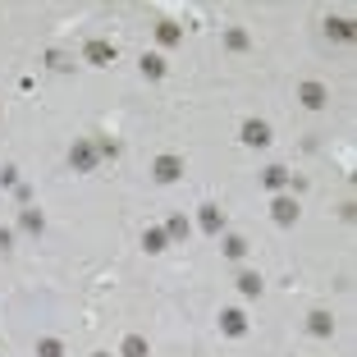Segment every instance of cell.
I'll list each match as a JSON object with an SVG mask.
<instances>
[{
	"instance_id": "obj_1",
	"label": "cell",
	"mask_w": 357,
	"mask_h": 357,
	"mask_svg": "<svg viewBox=\"0 0 357 357\" xmlns=\"http://www.w3.org/2000/svg\"><path fill=\"white\" fill-rule=\"evenodd\" d=\"M96 161H101L96 142H88V138H74V147H69V165H74L78 174H92V170H96Z\"/></svg>"
},
{
	"instance_id": "obj_2",
	"label": "cell",
	"mask_w": 357,
	"mask_h": 357,
	"mask_svg": "<svg viewBox=\"0 0 357 357\" xmlns=\"http://www.w3.org/2000/svg\"><path fill=\"white\" fill-rule=\"evenodd\" d=\"M115 41H105V37H92L88 46H83V60L88 64H96V69H105V64H115Z\"/></svg>"
},
{
	"instance_id": "obj_3",
	"label": "cell",
	"mask_w": 357,
	"mask_h": 357,
	"mask_svg": "<svg viewBox=\"0 0 357 357\" xmlns=\"http://www.w3.org/2000/svg\"><path fill=\"white\" fill-rule=\"evenodd\" d=\"M298 101H303L307 110H325V105H330V92H325V83L307 78V83H298Z\"/></svg>"
},
{
	"instance_id": "obj_4",
	"label": "cell",
	"mask_w": 357,
	"mask_h": 357,
	"mask_svg": "<svg viewBox=\"0 0 357 357\" xmlns=\"http://www.w3.org/2000/svg\"><path fill=\"white\" fill-rule=\"evenodd\" d=\"M238 138L247 142V147H270V124H266V119H243Z\"/></svg>"
},
{
	"instance_id": "obj_5",
	"label": "cell",
	"mask_w": 357,
	"mask_h": 357,
	"mask_svg": "<svg viewBox=\"0 0 357 357\" xmlns=\"http://www.w3.org/2000/svg\"><path fill=\"white\" fill-rule=\"evenodd\" d=\"M152 174H156V183H178V178H183V161H178V156H156Z\"/></svg>"
},
{
	"instance_id": "obj_6",
	"label": "cell",
	"mask_w": 357,
	"mask_h": 357,
	"mask_svg": "<svg viewBox=\"0 0 357 357\" xmlns=\"http://www.w3.org/2000/svg\"><path fill=\"white\" fill-rule=\"evenodd\" d=\"M197 225H202V234H211V238H216V234L225 229V211H220L216 202H206V206H197Z\"/></svg>"
},
{
	"instance_id": "obj_7",
	"label": "cell",
	"mask_w": 357,
	"mask_h": 357,
	"mask_svg": "<svg viewBox=\"0 0 357 357\" xmlns=\"http://www.w3.org/2000/svg\"><path fill=\"white\" fill-rule=\"evenodd\" d=\"M270 216H275V225H294V220H298V202L289 197V192H275V202H270Z\"/></svg>"
},
{
	"instance_id": "obj_8",
	"label": "cell",
	"mask_w": 357,
	"mask_h": 357,
	"mask_svg": "<svg viewBox=\"0 0 357 357\" xmlns=\"http://www.w3.org/2000/svg\"><path fill=\"white\" fill-rule=\"evenodd\" d=\"M220 330L229 334V339H243V334H247V316H243L238 307H225V312H220Z\"/></svg>"
},
{
	"instance_id": "obj_9",
	"label": "cell",
	"mask_w": 357,
	"mask_h": 357,
	"mask_svg": "<svg viewBox=\"0 0 357 357\" xmlns=\"http://www.w3.org/2000/svg\"><path fill=\"white\" fill-rule=\"evenodd\" d=\"M307 334H312V339H330V334H334V316H330V312H312V316H307Z\"/></svg>"
},
{
	"instance_id": "obj_10",
	"label": "cell",
	"mask_w": 357,
	"mask_h": 357,
	"mask_svg": "<svg viewBox=\"0 0 357 357\" xmlns=\"http://www.w3.org/2000/svg\"><path fill=\"white\" fill-rule=\"evenodd\" d=\"M138 69H142V78H152V83H161V78H165L170 74V60H165V55H142V64H138Z\"/></svg>"
},
{
	"instance_id": "obj_11",
	"label": "cell",
	"mask_w": 357,
	"mask_h": 357,
	"mask_svg": "<svg viewBox=\"0 0 357 357\" xmlns=\"http://www.w3.org/2000/svg\"><path fill=\"white\" fill-rule=\"evenodd\" d=\"M325 37H330V41H353L357 37V32H353V19H339V14L325 19Z\"/></svg>"
},
{
	"instance_id": "obj_12",
	"label": "cell",
	"mask_w": 357,
	"mask_h": 357,
	"mask_svg": "<svg viewBox=\"0 0 357 357\" xmlns=\"http://www.w3.org/2000/svg\"><path fill=\"white\" fill-rule=\"evenodd\" d=\"M156 41H161V46H178V41H183V28H178L174 19H161V23H156Z\"/></svg>"
},
{
	"instance_id": "obj_13",
	"label": "cell",
	"mask_w": 357,
	"mask_h": 357,
	"mask_svg": "<svg viewBox=\"0 0 357 357\" xmlns=\"http://www.w3.org/2000/svg\"><path fill=\"white\" fill-rule=\"evenodd\" d=\"M234 284H238V294H243V298H256V294H261V289H266V280H261L256 270H243V275H238V280H234Z\"/></svg>"
},
{
	"instance_id": "obj_14",
	"label": "cell",
	"mask_w": 357,
	"mask_h": 357,
	"mask_svg": "<svg viewBox=\"0 0 357 357\" xmlns=\"http://www.w3.org/2000/svg\"><path fill=\"white\" fill-rule=\"evenodd\" d=\"M261 183H266L270 192H284V183H289V170H284V165H270L266 174H261Z\"/></svg>"
},
{
	"instance_id": "obj_15",
	"label": "cell",
	"mask_w": 357,
	"mask_h": 357,
	"mask_svg": "<svg viewBox=\"0 0 357 357\" xmlns=\"http://www.w3.org/2000/svg\"><path fill=\"white\" fill-rule=\"evenodd\" d=\"M119 357H147V339H142V334H124Z\"/></svg>"
},
{
	"instance_id": "obj_16",
	"label": "cell",
	"mask_w": 357,
	"mask_h": 357,
	"mask_svg": "<svg viewBox=\"0 0 357 357\" xmlns=\"http://www.w3.org/2000/svg\"><path fill=\"white\" fill-rule=\"evenodd\" d=\"M225 46H229V51H247V46H252L247 28H225Z\"/></svg>"
},
{
	"instance_id": "obj_17",
	"label": "cell",
	"mask_w": 357,
	"mask_h": 357,
	"mask_svg": "<svg viewBox=\"0 0 357 357\" xmlns=\"http://www.w3.org/2000/svg\"><path fill=\"white\" fill-rule=\"evenodd\" d=\"M142 247H147V252H165V247H170L165 229H142Z\"/></svg>"
},
{
	"instance_id": "obj_18",
	"label": "cell",
	"mask_w": 357,
	"mask_h": 357,
	"mask_svg": "<svg viewBox=\"0 0 357 357\" xmlns=\"http://www.w3.org/2000/svg\"><path fill=\"white\" fill-rule=\"evenodd\" d=\"M165 238H170V243H183V238H188V220H183V216H170Z\"/></svg>"
},
{
	"instance_id": "obj_19",
	"label": "cell",
	"mask_w": 357,
	"mask_h": 357,
	"mask_svg": "<svg viewBox=\"0 0 357 357\" xmlns=\"http://www.w3.org/2000/svg\"><path fill=\"white\" fill-rule=\"evenodd\" d=\"M225 256H229V261H243V256H247V238L229 234V238H225Z\"/></svg>"
},
{
	"instance_id": "obj_20",
	"label": "cell",
	"mask_w": 357,
	"mask_h": 357,
	"mask_svg": "<svg viewBox=\"0 0 357 357\" xmlns=\"http://www.w3.org/2000/svg\"><path fill=\"white\" fill-rule=\"evenodd\" d=\"M37 357H64L60 339H37Z\"/></svg>"
},
{
	"instance_id": "obj_21",
	"label": "cell",
	"mask_w": 357,
	"mask_h": 357,
	"mask_svg": "<svg viewBox=\"0 0 357 357\" xmlns=\"http://www.w3.org/2000/svg\"><path fill=\"white\" fill-rule=\"evenodd\" d=\"M23 229L28 234H41V229H46V220H41L37 211H23Z\"/></svg>"
},
{
	"instance_id": "obj_22",
	"label": "cell",
	"mask_w": 357,
	"mask_h": 357,
	"mask_svg": "<svg viewBox=\"0 0 357 357\" xmlns=\"http://www.w3.org/2000/svg\"><path fill=\"white\" fill-rule=\"evenodd\" d=\"M46 64H51V69H60V74H64V69H74V60H69L64 51H51V55H46Z\"/></svg>"
},
{
	"instance_id": "obj_23",
	"label": "cell",
	"mask_w": 357,
	"mask_h": 357,
	"mask_svg": "<svg viewBox=\"0 0 357 357\" xmlns=\"http://www.w3.org/2000/svg\"><path fill=\"white\" fill-rule=\"evenodd\" d=\"M0 183H5V188H14V183H19V170L5 165V170H0Z\"/></svg>"
},
{
	"instance_id": "obj_24",
	"label": "cell",
	"mask_w": 357,
	"mask_h": 357,
	"mask_svg": "<svg viewBox=\"0 0 357 357\" xmlns=\"http://www.w3.org/2000/svg\"><path fill=\"white\" fill-rule=\"evenodd\" d=\"M92 357H110V353H92Z\"/></svg>"
}]
</instances>
